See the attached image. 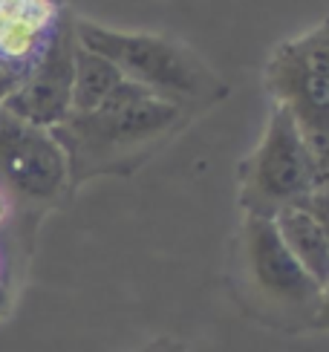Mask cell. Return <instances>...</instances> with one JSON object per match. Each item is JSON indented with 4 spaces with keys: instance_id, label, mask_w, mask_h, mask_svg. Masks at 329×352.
Returning <instances> with one entry per match:
<instances>
[{
    "instance_id": "6da1fadb",
    "label": "cell",
    "mask_w": 329,
    "mask_h": 352,
    "mask_svg": "<svg viewBox=\"0 0 329 352\" xmlns=\"http://www.w3.org/2000/svg\"><path fill=\"white\" fill-rule=\"evenodd\" d=\"M179 116L182 101L125 81L96 110L70 113L50 133L61 144L70 173L78 179L147 148L153 139L168 133Z\"/></svg>"
},
{
    "instance_id": "7a4b0ae2",
    "label": "cell",
    "mask_w": 329,
    "mask_h": 352,
    "mask_svg": "<svg viewBox=\"0 0 329 352\" xmlns=\"http://www.w3.org/2000/svg\"><path fill=\"white\" fill-rule=\"evenodd\" d=\"M72 32L84 50L107 58L125 76V81L147 87L153 93L182 101L188 96L200 98L217 90L214 76L200 64V58L164 38L136 32L125 35L113 32V29H101L89 21H78Z\"/></svg>"
},
{
    "instance_id": "3957f363",
    "label": "cell",
    "mask_w": 329,
    "mask_h": 352,
    "mask_svg": "<svg viewBox=\"0 0 329 352\" xmlns=\"http://www.w3.org/2000/svg\"><path fill=\"white\" fill-rule=\"evenodd\" d=\"M240 202L254 217L272 219L280 208L301 205L309 194L312 159L292 113L275 104L257 151L243 165Z\"/></svg>"
},
{
    "instance_id": "277c9868",
    "label": "cell",
    "mask_w": 329,
    "mask_h": 352,
    "mask_svg": "<svg viewBox=\"0 0 329 352\" xmlns=\"http://www.w3.org/2000/svg\"><path fill=\"white\" fill-rule=\"evenodd\" d=\"M240 260H243V280L254 300L266 306V312L289 320L315 318L321 286L289 254V248L283 245L280 234L268 217H254V214L246 217Z\"/></svg>"
},
{
    "instance_id": "5b68a950",
    "label": "cell",
    "mask_w": 329,
    "mask_h": 352,
    "mask_svg": "<svg viewBox=\"0 0 329 352\" xmlns=\"http://www.w3.org/2000/svg\"><path fill=\"white\" fill-rule=\"evenodd\" d=\"M70 179L67 156L50 130L0 110V185L29 202H50Z\"/></svg>"
},
{
    "instance_id": "8992f818",
    "label": "cell",
    "mask_w": 329,
    "mask_h": 352,
    "mask_svg": "<svg viewBox=\"0 0 329 352\" xmlns=\"http://www.w3.org/2000/svg\"><path fill=\"white\" fill-rule=\"evenodd\" d=\"M72 58H76V32L61 23L38 55L35 67L0 101V110L41 130L58 127L72 107Z\"/></svg>"
},
{
    "instance_id": "52a82bcc",
    "label": "cell",
    "mask_w": 329,
    "mask_h": 352,
    "mask_svg": "<svg viewBox=\"0 0 329 352\" xmlns=\"http://www.w3.org/2000/svg\"><path fill=\"white\" fill-rule=\"evenodd\" d=\"M272 223L283 245L289 248V254L323 289L329 283V237L318 226V219L304 205H289V208H280L272 217Z\"/></svg>"
},
{
    "instance_id": "ba28073f",
    "label": "cell",
    "mask_w": 329,
    "mask_h": 352,
    "mask_svg": "<svg viewBox=\"0 0 329 352\" xmlns=\"http://www.w3.org/2000/svg\"><path fill=\"white\" fill-rule=\"evenodd\" d=\"M47 0H14L9 9L0 12V64L26 61L38 50V38L50 23Z\"/></svg>"
},
{
    "instance_id": "9c48e42d",
    "label": "cell",
    "mask_w": 329,
    "mask_h": 352,
    "mask_svg": "<svg viewBox=\"0 0 329 352\" xmlns=\"http://www.w3.org/2000/svg\"><path fill=\"white\" fill-rule=\"evenodd\" d=\"M118 84H125L122 72H118L107 58L84 50L76 41V58H72V107H70V113L96 110Z\"/></svg>"
},
{
    "instance_id": "30bf717a",
    "label": "cell",
    "mask_w": 329,
    "mask_h": 352,
    "mask_svg": "<svg viewBox=\"0 0 329 352\" xmlns=\"http://www.w3.org/2000/svg\"><path fill=\"white\" fill-rule=\"evenodd\" d=\"M301 205L318 219V226L323 228V234L329 237V190H312V194Z\"/></svg>"
},
{
    "instance_id": "8fae6325",
    "label": "cell",
    "mask_w": 329,
    "mask_h": 352,
    "mask_svg": "<svg viewBox=\"0 0 329 352\" xmlns=\"http://www.w3.org/2000/svg\"><path fill=\"white\" fill-rule=\"evenodd\" d=\"M312 327H318V329H329V283L321 289V300H318L315 318H312Z\"/></svg>"
},
{
    "instance_id": "7c38bea8",
    "label": "cell",
    "mask_w": 329,
    "mask_h": 352,
    "mask_svg": "<svg viewBox=\"0 0 329 352\" xmlns=\"http://www.w3.org/2000/svg\"><path fill=\"white\" fill-rule=\"evenodd\" d=\"M142 352H185L179 344H173V341H159V344H151V346H145Z\"/></svg>"
},
{
    "instance_id": "4fadbf2b",
    "label": "cell",
    "mask_w": 329,
    "mask_h": 352,
    "mask_svg": "<svg viewBox=\"0 0 329 352\" xmlns=\"http://www.w3.org/2000/svg\"><path fill=\"white\" fill-rule=\"evenodd\" d=\"M3 214H6V202H3V197H0V219H3Z\"/></svg>"
}]
</instances>
